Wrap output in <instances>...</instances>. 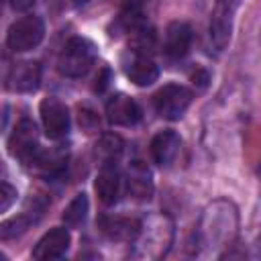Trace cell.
<instances>
[{
  "instance_id": "cell-1",
  "label": "cell",
  "mask_w": 261,
  "mask_h": 261,
  "mask_svg": "<svg viewBox=\"0 0 261 261\" xmlns=\"http://www.w3.org/2000/svg\"><path fill=\"white\" fill-rule=\"evenodd\" d=\"M96 51L92 41L84 37H71L59 53L57 69L67 77H82L94 65Z\"/></svg>"
},
{
  "instance_id": "cell-2",
  "label": "cell",
  "mask_w": 261,
  "mask_h": 261,
  "mask_svg": "<svg viewBox=\"0 0 261 261\" xmlns=\"http://www.w3.org/2000/svg\"><path fill=\"white\" fill-rule=\"evenodd\" d=\"M45 37V24L39 16H22L10 24L6 33V45L14 53H24L35 49Z\"/></svg>"
},
{
  "instance_id": "cell-3",
  "label": "cell",
  "mask_w": 261,
  "mask_h": 261,
  "mask_svg": "<svg viewBox=\"0 0 261 261\" xmlns=\"http://www.w3.org/2000/svg\"><path fill=\"white\" fill-rule=\"evenodd\" d=\"M192 104V92L179 84H167L153 96V106L157 114L165 120H177L184 116L188 106Z\"/></svg>"
},
{
  "instance_id": "cell-4",
  "label": "cell",
  "mask_w": 261,
  "mask_h": 261,
  "mask_svg": "<svg viewBox=\"0 0 261 261\" xmlns=\"http://www.w3.org/2000/svg\"><path fill=\"white\" fill-rule=\"evenodd\" d=\"M122 69L126 77L137 86H151L159 77V67L155 61L141 49H128V53L122 57Z\"/></svg>"
},
{
  "instance_id": "cell-5",
  "label": "cell",
  "mask_w": 261,
  "mask_h": 261,
  "mask_svg": "<svg viewBox=\"0 0 261 261\" xmlns=\"http://www.w3.org/2000/svg\"><path fill=\"white\" fill-rule=\"evenodd\" d=\"M41 120L49 139H63L69 130V112L57 98H45L41 102Z\"/></svg>"
},
{
  "instance_id": "cell-6",
  "label": "cell",
  "mask_w": 261,
  "mask_h": 261,
  "mask_svg": "<svg viewBox=\"0 0 261 261\" xmlns=\"http://www.w3.org/2000/svg\"><path fill=\"white\" fill-rule=\"evenodd\" d=\"M239 0H218L216 10L210 20V41L212 45L222 51L230 41V29H232V12L237 8Z\"/></svg>"
},
{
  "instance_id": "cell-7",
  "label": "cell",
  "mask_w": 261,
  "mask_h": 261,
  "mask_svg": "<svg viewBox=\"0 0 261 261\" xmlns=\"http://www.w3.org/2000/svg\"><path fill=\"white\" fill-rule=\"evenodd\" d=\"M8 149H10V153H12L14 157H18L22 163L39 149V143H37V126H35L33 120L22 118V120L14 126L12 135H10V139H8Z\"/></svg>"
},
{
  "instance_id": "cell-8",
  "label": "cell",
  "mask_w": 261,
  "mask_h": 261,
  "mask_svg": "<svg viewBox=\"0 0 261 261\" xmlns=\"http://www.w3.org/2000/svg\"><path fill=\"white\" fill-rule=\"evenodd\" d=\"M67 247H69V232L65 228L57 226V228H51L49 232H45L41 237V241L33 249V257L39 261L59 259L65 255Z\"/></svg>"
},
{
  "instance_id": "cell-9",
  "label": "cell",
  "mask_w": 261,
  "mask_h": 261,
  "mask_svg": "<svg viewBox=\"0 0 261 261\" xmlns=\"http://www.w3.org/2000/svg\"><path fill=\"white\" fill-rule=\"evenodd\" d=\"M106 116L116 126H133L141 118V108L133 98L124 94H116L106 104Z\"/></svg>"
},
{
  "instance_id": "cell-10",
  "label": "cell",
  "mask_w": 261,
  "mask_h": 261,
  "mask_svg": "<svg viewBox=\"0 0 261 261\" xmlns=\"http://www.w3.org/2000/svg\"><path fill=\"white\" fill-rule=\"evenodd\" d=\"M41 82V67L37 61H18L8 73V88L14 92H35Z\"/></svg>"
},
{
  "instance_id": "cell-11",
  "label": "cell",
  "mask_w": 261,
  "mask_h": 261,
  "mask_svg": "<svg viewBox=\"0 0 261 261\" xmlns=\"http://www.w3.org/2000/svg\"><path fill=\"white\" fill-rule=\"evenodd\" d=\"M192 45V29L188 22H169L165 31V55L171 59H181Z\"/></svg>"
},
{
  "instance_id": "cell-12",
  "label": "cell",
  "mask_w": 261,
  "mask_h": 261,
  "mask_svg": "<svg viewBox=\"0 0 261 261\" xmlns=\"http://www.w3.org/2000/svg\"><path fill=\"white\" fill-rule=\"evenodd\" d=\"M179 147H181V141L173 130H161L151 141V157L157 165L167 167L175 161Z\"/></svg>"
},
{
  "instance_id": "cell-13",
  "label": "cell",
  "mask_w": 261,
  "mask_h": 261,
  "mask_svg": "<svg viewBox=\"0 0 261 261\" xmlns=\"http://www.w3.org/2000/svg\"><path fill=\"white\" fill-rule=\"evenodd\" d=\"M120 186H122V179H120V173L114 167V163L102 165V169H100V173L96 177V184H94L100 202L106 204V206L114 204L118 200V196H120Z\"/></svg>"
},
{
  "instance_id": "cell-14",
  "label": "cell",
  "mask_w": 261,
  "mask_h": 261,
  "mask_svg": "<svg viewBox=\"0 0 261 261\" xmlns=\"http://www.w3.org/2000/svg\"><path fill=\"white\" fill-rule=\"evenodd\" d=\"M126 188H128V194L135 196L137 200H149V198H151V194H153L151 173H149V169H147L141 161H135V163L128 167V173H126Z\"/></svg>"
},
{
  "instance_id": "cell-15",
  "label": "cell",
  "mask_w": 261,
  "mask_h": 261,
  "mask_svg": "<svg viewBox=\"0 0 261 261\" xmlns=\"http://www.w3.org/2000/svg\"><path fill=\"white\" fill-rule=\"evenodd\" d=\"M139 222L130 218H102L100 230L112 241H133L139 234Z\"/></svg>"
},
{
  "instance_id": "cell-16",
  "label": "cell",
  "mask_w": 261,
  "mask_h": 261,
  "mask_svg": "<svg viewBox=\"0 0 261 261\" xmlns=\"http://www.w3.org/2000/svg\"><path fill=\"white\" fill-rule=\"evenodd\" d=\"M122 149H124L122 139L118 135H114V133H106V135H102L96 141V145H94V157L102 165H110V163H114L122 155Z\"/></svg>"
},
{
  "instance_id": "cell-17",
  "label": "cell",
  "mask_w": 261,
  "mask_h": 261,
  "mask_svg": "<svg viewBox=\"0 0 261 261\" xmlns=\"http://www.w3.org/2000/svg\"><path fill=\"white\" fill-rule=\"evenodd\" d=\"M88 216V196L86 194H77L69 204L67 208L63 210V222L71 228L80 226Z\"/></svg>"
},
{
  "instance_id": "cell-18",
  "label": "cell",
  "mask_w": 261,
  "mask_h": 261,
  "mask_svg": "<svg viewBox=\"0 0 261 261\" xmlns=\"http://www.w3.org/2000/svg\"><path fill=\"white\" fill-rule=\"evenodd\" d=\"M2 204H0V208H2V212H6L8 208H10V204H12V200L16 198V190L14 188H10L6 181L2 184Z\"/></svg>"
},
{
  "instance_id": "cell-19",
  "label": "cell",
  "mask_w": 261,
  "mask_h": 261,
  "mask_svg": "<svg viewBox=\"0 0 261 261\" xmlns=\"http://www.w3.org/2000/svg\"><path fill=\"white\" fill-rule=\"evenodd\" d=\"M135 2H145V0H135Z\"/></svg>"
}]
</instances>
